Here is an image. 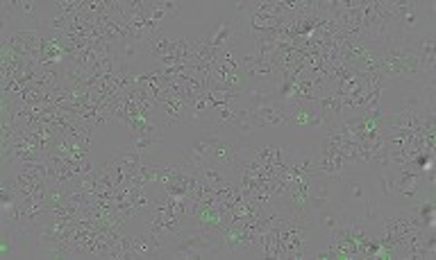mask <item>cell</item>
Here are the masks:
<instances>
[{
  "label": "cell",
  "instance_id": "6da1fadb",
  "mask_svg": "<svg viewBox=\"0 0 436 260\" xmlns=\"http://www.w3.org/2000/svg\"><path fill=\"white\" fill-rule=\"evenodd\" d=\"M377 77L382 88L400 86V84H420L422 80H430L420 68L412 38H395V36L380 43Z\"/></svg>",
  "mask_w": 436,
  "mask_h": 260
},
{
  "label": "cell",
  "instance_id": "7a4b0ae2",
  "mask_svg": "<svg viewBox=\"0 0 436 260\" xmlns=\"http://www.w3.org/2000/svg\"><path fill=\"white\" fill-rule=\"evenodd\" d=\"M287 111H289V125H293V127L320 129V132L327 129L323 113L316 109L314 102H296V104H291V107H287Z\"/></svg>",
  "mask_w": 436,
  "mask_h": 260
},
{
  "label": "cell",
  "instance_id": "3957f363",
  "mask_svg": "<svg viewBox=\"0 0 436 260\" xmlns=\"http://www.w3.org/2000/svg\"><path fill=\"white\" fill-rule=\"evenodd\" d=\"M241 32V23L239 19H227L223 23H218V28L214 32H209L207 36V43L214 52H223V50H232L234 48V38Z\"/></svg>",
  "mask_w": 436,
  "mask_h": 260
},
{
  "label": "cell",
  "instance_id": "277c9868",
  "mask_svg": "<svg viewBox=\"0 0 436 260\" xmlns=\"http://www.w3.org/2000/svg\"><path fill=\"white\" fill-rule=\"evenodd\" d=\"M144 52L148 55L146 43H139L130 36H125V38H121L119 43H114V55H117L119 63H123V66H130V68H137V61H139L141 55H144Z\"/></svg>",
  "mask_w": 436,
  "mask_h": 260
},
{
  "label": "cell",
  "instance_id": "5b68a950",
  "mask_svg": "<svg viewBox=\"0 0 436 260\" xmlns=\"http://www.w3.org/2000/svg\"><path fill=\"white\" fill-rule=\"evenodd\" d=\"M341 188H343V194H345V199H348L350 204H366V199L370 197V192H368V186H366V181L362 177H345L339 181Z\"/></svg>",
  "mask_w": 436,
  "mask_h": 260
},
{
  "label": "cell",
  "instance_id": "8992f818",
  "mask_svg": "<svg viewBox=\"0 0 436 260\" xmlns=\"http://www.w3.org/2000/svg\"><path fill=\"white\" fill-rule=\"evenodd\" d=\"M309 222L316 224L320 231H325L327 236H330L332 231L341 227V211H339L337 206L330 204V206H325V208H320V211H316V213L309 217Z\"/></svg>",
  "mask_w": 436,
  "mask_h": 260
},
{
  "label": "cell",
  "instance_id": "52a82bcc",
  "mask_svg": "<svg viewBox=\"0 0 436 260\" xmlns=\"http://www.w3.org/2000/svg\"><path fill=\"white\" fill-rule=\"evenodd\" d=\"M395 190H397V170L395 167H387L382 170L377 177V197L382 204H391L395 199Z\"/></svg>",
  "mask_w": 436,
  "mask_h": 260
},
{
  "label": "cell",
  "instance_id": "ba28073f",
  "mask_svg": "<svg viewBox=\"0 0 436 260\" xmlns=\"http://www.w3.org/2000/svg\"><path fill=\"white\" fill-rule=\"evenodd\" d=\"M162 136H139V134H132L130 136V142H127V147H130L132 152H139L144 154L148 147H152L155 142H159Z\"/></svg>",
  "mask_w": 436,
  "mask_h": 260
},
{
  "label": "cell",
  "instance_id": "9c48e42d",
  "mask_svg": "<svg viewBox=\"0 0 436 260\" xmlns=\"http://www.w3.org/2000/svg\"><path fill=\"white\" fill-rule=\"evenodd\" d=\"M16 240L11 236V229L3 227V233H0V249H3V258H11V251H14ZM19 249V246H16Z\"/></svg>",
  "mask_w": 436,
  "mask_h": 260
},
{
  "label": "cell",
  "instance_id": "30bf717a",
  "mask_svg": "<svg viewBox=\"0 0 436 260\" xmlns=\"http://www.w3.org/2000/svg\"><path fill=\"white\" fill-rule=\"evenodd\" d=\"M159 5H162V9H164L166 16H177V14H179V5L173 3V0H164V3H159Z\"/></svg>",
  "mask_w": 436,
  "mask_h": 260
}]
</instances>
